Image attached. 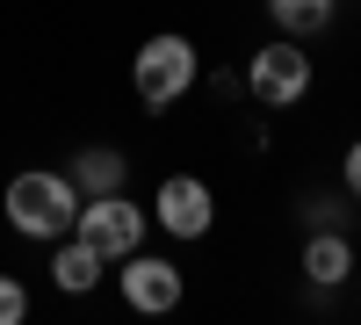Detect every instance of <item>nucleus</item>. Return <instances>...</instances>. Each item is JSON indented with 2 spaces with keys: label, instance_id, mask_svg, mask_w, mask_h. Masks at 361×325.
Instances as JSON below:
<instances>
[{
  "label": "nucleus",
  "instance_id": "obj_1",
  "mask_svg": "<svg viewBox=\"0 0 361 325\" xmlns=\"http://www.w3.org/2000/svg\"><path fill=\"white\" fill-rule=\"evenodd\" d=\"M8 217L29 239H58L66 224H80V202H73V181L66 173H15L8 181Z\"/></svg>",
  "mask_w": 361,
  "mask_h": 325
},
{
  "label": "nucleus",
  "instance_id": "obj_2",
  "mask_svg": "<svg viewBox=\"0 0 361 325\" xmlns=\"http://www.w3.org/2000/svg\"><path fill=\"white\" fill-rule=\"evenodd\" d=\"M188 80H195V44L188 37H152L137 51V102L145 109H166L188 94Z\"/></svg>",
  "mask_w": 361,
  "mask_h": 325
},
{
  "label": "nucleus",
  "instance_id": "obj_3",
  "mask_svg": "<svg viewBox=\"0 0 361 325\" xmlns=\"http://www.w3.org/2000/svg\"><path fill=\"white\" fill-rule=\"evenodd\" d=\"M137 231H145V217L130 210L123 195H94V202L80 210V239L94 246L102 260H130V253H137Z\"/></svg>",
  "mask_w": 361,
  "mask_h": 325
},
{
  "label": "nucleus",
  "instance_id": "obj_4",
  "mask_svg": "<svg viewBox=\"0 0 361 325\" xmlns=\"http://www.w3.org/2000/svg\"><path fill=\"white\" fill-rule=\"evenodd\" d=\"M311 87V58L296 51V44H267L260 58H253V102H267V109H289L296 94Z\"/></svg>",
  "mask_w": 361,
  "mask_h": 325
},
{
  "label": "nucleus",
  "instance_id": "obj_5",
  "mask_svg": "<svg viewBox=\"0 0 361 325\" xmlns=\"http://www.w3.org/2000/svg\"><path fill=\"white\" fill-rule=\"evenodd\" d=\"M159 224L173 231V239H202L209 231V188L188 181V173H173V181L159 188Z\"/></svg>",
  "mask_w": 361,
  "mask_h": 325
},
{
  "label": "nucleus",
  "instance_id": "obj_6",
  "mask_svg": "<svg viewBox=\"0 0 361 325\" xmlns=\"http://www.w3.org/2000/svg\"><path fill=\"white\" fill-rule=\"evenodd\" d=\"M123 297L137 311H173L180 304V275L166 268V260H130L123 268Z\"/></svg>",
  "mask_w": 361,
  "mask_h": 325
},
{
  "label": "nucleus",
  "instance_id": "obj_7",
  "mask_svg": "<svg viewBox=\"0 0 361 325\" xmlns=\"http://www.w3.org/2000/svg\"><path fill=\"white\" fill-rule=\"evenodd\" d=\"M51 282H58V289H73V297H80V289H94V282H102V253L87 246V239L58 246V260H51Z\"/></svg>",
  "mask_w": 361,
  "mask_h": 325
},
{
  "label": "nucleus",
  "instance_id": "obj_8",
  "mask_svg": "<svg viewBox=\"0 0 361 325\" xmlns=\"http://www.w3.org/2000/svg\"><path fill=\"white\" fill-rule=\"evenodd\" d=\"M347 268H354L347 239H311V246H304V275H311V282H347Z\"/></svg>",
  "mask_w": 361,
  "mask_h": 325
},
{
  "label": "nucleus",
  "instance_id": "obj_9",
  "mask_svg": "<svg viewBox=\"0 0 361 325\" xmlns=\"http://www.w3.org/2000/svg\"><path fill=\"white\" fill-rule=\"evenodd\" d=\"M267 8H275V22L289 37H318V29L333 22V0H267Z\"/></svg>",
  "mask_w": 361,
  "mask_h": 325
},
{
  "label": "nucleus",
  "instance_id": "obj_10",
  "mask_svg": "<svg viewBox=\"0 0 361 325\" xmlns=\"http://www.w3.org/2000/svg\"><path fill=\"white\" fill-rule=\"evenodd\" d=\"M80 188L116 195V188H123V159H116V152H80Z\"/></svg>",
  "mask_w": 361,
  "mask_h": 325
},
{
  "label": "nucleus",
  "instance_id": "obj_11",
  "mask_svg": "<svg viewBox=\"0 0 361 325\" xmlns=\"http://www.w3.org/2000/svg\"><path fill=\"white\" fill-rule=\"evenodd\" d=\"M22 311H29V297H22V289H15L8 275H0V325H15Z\"/></svg>",
  "mask_w": 361,
  "mask_h": 325
},
{
  "label": "nucleus",
  "instance_id": "obj_12",
  "mask_svg": "<svg viewBox=\"0 0 361 325\" xmlns=\"http://www.w3.org/2000/svg\"><path fill=\"white\" fill-rule=\"evenodd\" d=\"M347 188L361 195V145H354V152H347Z\"/></svg>",
  "mask_w": 361,
  "mask_h": 325
}]
</instances>
